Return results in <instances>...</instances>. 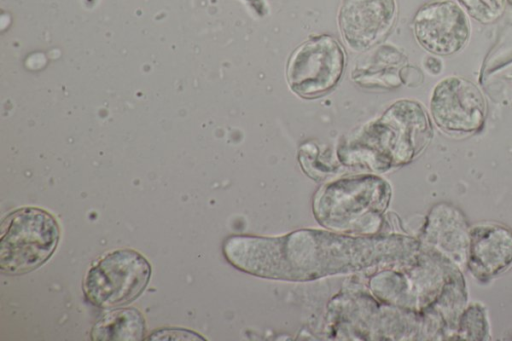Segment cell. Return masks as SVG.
I'll use <instances>...</instances> for the list:
<instances>
[{"mask_svg":"<svg viewBox=\"0 0 512 341\" xmlns=\"http://www.w3.org/2000/svg\"><path fill=\"white\" fill-rule=\"evenodd\" d=\"M512 266V230L496 222L470 228L466 267L478 280H490Z\"/></svg>","mask_w":512,"mask_h":341,"instance_id":"obj_11","label":"cell"},{"mask_svg":"<svg viewBox=\"0 0 512 341\" xmlns=\"http://www.w3.org/2000/svg\"><path fill=\"white\" fill-rule=\"evenodd\" d=\"M465 11L483 24L496 21L504 9V0H458Z\"/></svg>","mask_w":512,"mask_h":341,"instance_id":"obj_14","label":"cell"},{"mask_svg":"<svg viewBox=\"0 0 512 341\" xmlns=\"http://www.w3.org/2000/svg\"><path fill=\"white\" fill-rule=\"evenodd\" d=\"M430 108L436 125L452 135L480 130L487 113L485 98L478 87L458 76L446 77L436 85Z\"/></svg>","mask_w":512,"mask_h":341,"instance_id":"obj_6","label":"cell"},{"mask_svg":"<svg viewBox=\"0 0 512 341\" xmlns=\"http://www.w3.org/2000/svg\"><path fill=\"white\" fill-rule=\"evenodd\" d=\"M489 336L488 323L483 307L478 303H473L462 311L454 339L460 340H486Z\"/></svg>","mask_w":512,"mask_h":341,"instance_id":"obj_13","label":"cell"},{"mask_svg":"<svg viewBox=\"0 0 512 341\" xmlns=\"http://www.w3.org/2000/svg\"><path fill=\"white\" fill-rule=\"evenodd\" d=\"M414 33L424 49L446 56L465 46L470 37V24L457 3L450 0L434 1L422 6L416 13Z\"/></svg>","mask_w":512,"mask_h":341,"instance_id":"obj_7","label":"cell"},{"mask_svg":"<svg viewBox=\"0 0 512 341\" xmlns=\"http://www.w3.org/2000/svg\"><path fill=\"white\" fill-rule=\"evenodd\" d=\"M60 237L52 214L37 207H22L2 222L0 270L8 275L31 272L54 253Z\"/></svg>","mask_w":512,"mask_h":341,"instance_id":"obj_2","label":"cell"},{"mask_svg":"<svg viewBox=\"0 0 512 341\" xmlns=\"http://www.w3.org/2000/svg\"><path fill=\"white\" fill-rule=\"evenodd\" d=\"M395 13V0H345L339 16L344 40L353 50L369 48L391 28Z\"/></svg>","mask_w":512,"mask_h":341,"instance_id":"obj_10","label":"cell"},{"mask_svg":"<svg viewBox=\"0 0 512 341\" xmlns=\"http://www.w3.org/2000/svg\"><path fill=\"white\" fill-rule=\"evenodd\" d=\"M470 228L459 208L440 202L427 215L421 244L426 250L462 269L467 263Z\"/></svg>","mask_w":512,"mask_h":341,"instance_id":"obj_9","label":"cell"},{"mask_svg":"<svg viewBox=\"0 0 512 341\" xmlns=\"http://www.w3.org/2000/svg\"><path fill=\"white\" fill-rule=\"evenodd\" d=\"M389 186L374 176L339 180L323 190L318 217L331 228L369 231L389 200Z\"/></svg>","mask_w":512,"mask_h":341,"instance_id":"obj_3","label":"cell"},{"mask_svg":"<svg viewBox=\"0 0 512 341\" xmlns=\"http://www.w3.org/2000/svg\"><path fill=\"white\" fill-rule=\"evenodd\" d=\"M510 4H512V0H507Z\"/></svg>","mask_w":512,"mask_h":341,"instance_id":"obj_16","label":"cell"},{"mask_svg":"<svg viewBox=\"0 0 512 341\" xmlns=\"http://www.w3.org/2000/svg\"><path fill=\"white\" fill-rule=\"evenodd\" d=\"M148 340H204L199 334L183 328H162L155 330Z\"/></svg>","mask_w":512,"mask_h":341,"instance_id":"obj_15","label":"cell"},{"mask_svg":"<svg viewBox=\"0 0 512 341\" xmlns=\"http://www.w3.org/2000/svg\"><path fill=\"white\" fill-rule=\"evenodd\" d=\"M404 249L402 236L378 241L319 231H301L275 239L233 236L223 246L226 259L235 267L260 276L285 279H313L362 267L380 255L399 261Z\"/></svg>","mask_w":512,"mask_h":341,"instance_id":"obj_1","label":"cell"},{"mask_svg":"<svg viewBox=\"0 0 512 341\" xmlns=\"http://www.w3.org/2000/svg\"><path fill=\"white\" fill-rule=\"evenodd\" d=\"M344 53L329 36L313 38L301 45L291 56L287 79L297 95L313 98L333 88L344 68Z\"/></svg>","mask_w":512,"mask_h":341,"instance_id":"obj_5","label":"cell"},{"mask_svg":"<svg viewBox=\"0 0 512 341\" xmlns=\"http://www.w3.org/2000/svg\"><path fill=\"white\" fill-rule=\"evenodd\" d=\"M386 162L404 164L415 158L432 137L430 120L417 102L401 101L384 117Z\"/></svg>","mask_w":512,"mask_h":341,"instance_id":"obj_8","label":"cell"},{"mask_svg":"<svg viewBox=\"0 0 512 341\" xmlns=\"http://www.w3.org/2000/svg\"><path fill=\"white\" fill-rule=\"evenodd\" d=\"M150 277L151 266L141 253L129 248L117 249L89 268L83 280V292L97 307L116 308L140 296Z\"/></svg>","mask_w":512,"mask_h":341,"instance_id":"obj_4","label":"cell"},{"mask_svg":"<svg viewBox=\"0 0 512 341\" xmlns=\"http://www.w3.org/2000/svg\"><path fill=\"white\" fill-rule=\"evenodd\" d=\"M145 319L133 307L119 308L107 312L93 326L94 341H140L145 336Z\"/></svg>","mask_w":512,"mask_h":341,"instance_id":"obj_12","label":"cell"}]
</instances>
